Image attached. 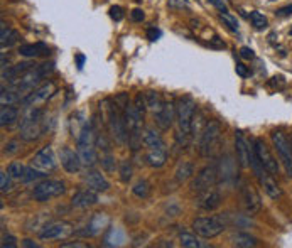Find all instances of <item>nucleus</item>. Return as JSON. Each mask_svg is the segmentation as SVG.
<instances>
[{"mask_svg":"<svg viewBox=\"0 0 292 248\" xmlns=\"http://www.w3.org/2000/svg\"><path fill=\"white\" fill-rule=\"evenodd\" d=\"M22 245H24V246H29V248H32V246H34V248H37V246H39L37 243H34L32 240H24V241H22Z\"/></svg>","mask_w":292,"mask_h":248,"instance_id":"49","label":"nucleus"},{"mask_svg":"<svg viewBox=\"0 0 292 248\" xmlns=\"http://www.w3.org/2000/svg\"><path fill=\"white\" fill-rule=\"evenodd\" d=\"M16 120H17V110L11 105L2 106V110H0V125L2 127L11 125Z\"/></svg>","mask_w":292,"mask_h":248,"instance_id":"29","label":"nucleus"},{"mask_svg":"<svg viewBox=\"0 0 292 248\" xmlns=\"http://www.w3.org/2000/svg\"><path fill=\"white\" fill-rule=\"evenodd\" d=\"M7 172L11 174L12 179H22L24 172H26V167H24L21 162H11L7 167Z\"/></svg>","mask_w":292,"mask_h":248,"instance_id":"34","label":"nucleus"},{"mask_svg":"<svg viewBox=\"0 0 292 248\" xmlns=\"http://www.w3.org/2000/svg\"><path fill=\"white\" fill-rule=\"evenodd\" d=\"M102 166H103V169L108 171V172L115 171V160H113V157H110V155L103 157V159H102Z\"/></svg>","mask_w":292,"mask_h":248,"instance_id":"40","label":"nucleus"},{"mask_svg":"<svg viewBox=\"0 0 292 248\" xmlns=\"http://www.w3.org/2000/svg\"><path fill=\"white\" fill-rule=\"evenodd\" d=\"M61 246H63V248H87L88 245H87V243H79V241H74V243H63Z\"/></svg>","mask_w":292,"mask_h":248,"instance_id":"48","label":"nucleus"},{"mask_svg":"<svg viewBox=\"0 0 292 248\" xmlns=\"http://www.w3.org/2000/svg\"><path fill=\"white\" fill-rule=\"evenodd\" d=\"M257 179L260 181L262 187H264V191L267 192V196L272 197V199H277V197L282 196V191H280V186L277 184L275 181V176H272L269 171H264L262 174L257 177Z\"/></svg>","mask_w":292,"mask_h":248,"instance_id":"19","label":"nucleus"},{"mask_svg":"<svg viewBox=\"0 0 292 248\" xmlns=\"http://www.w3.org/2000/svg\"><path fill=\"white\" fill-rule=\"evenodd\" d=\"M228 226V215H215V216H204L196 218L193 221V230L196 235L203 238H215L220 233H223Z\"/></svg>","mask_w":292,"mask_h":248,"instance_id":"2","label":"nucleus"},{"mask_svg":"<svg viewBox=\"0 0 292 248\" xmlns=\"http://www.w3.org/2000/svg\"><path fill=\"white\" fill-rule=\"evenodd\" d=\"M147 37L150 40H157L160 37V30L159 29H155V27H149L147 29Z\"/></svg>","mask_w":292,"mask_h":248,"instance_id":"44","label":"nucleus"},{"mask_svg":"<svg viewBox=\"0 0 292 248\" xmlns=\"http://www.w3.org/2000/svg\"><path fill=\"white\" fill-rule=\"evenodd\" d=\"M135 2H142V0H135Z\"/></svg>","mask_w":292,"mask_h":248,"instance_id":"52","label":"nucleus"},{"mask_svg":"<svg viewBox=\"0 0 292 248\" xmlns=\"http://www.w3.org/2000/svg\"><path fill=\"white\" fill-rule=\"evenodd\" d=\"M16 145H17L16 142H11V144H9V147H11V149H6V152H9V154H11V152H16V150H17Z\"/></svg>","mask_w":292,"mask_h":248,"instance_id":"51","label":"nucleus"},{"mask_svg":"<svg viewBox=\"0 0 292 248\" xmlns=\"http://www.w3.org/2000/svg\"><path fill=\"white\" fill-rule=\"evenodd\" d=\"M110 17H112L115 22H120V20L123 19V9L120 7V5H113V7H110Z\"/></svg>","mask_w":292,"mask_h":248,"instance_id":"39","label":"nucleus"},{"mask_svg":"<svg viewBox=\"0 0 292 248\" xmlns=\"http://www.w3.org/2000/svg\"><path fill=\"white\" fill-rule=\"evenodd\" d=\"M231 241H233L235 246H240V248H250V246L259 245V240H257L255 236H252L250 233H235Z\"/></svg>","mask_w":292,"mask_h":248,"instance_id":"26","label":"nucleus"},{"mask_svg":"<svg viewBox=\"0 0 292 248\" xmlns=\"http://www.w3.org/2000/svg\"><path fill=\"white\" fill-rule=\"evenodd\" d=\"M196 113V101L191 96H183L176 101V120L179 125V134L188 137L193 130V120Z\"/></svg>","mask_w":292,"mask_h":248,"instance_id":"3","label":"nucleus"},{"mask_svg":"<svg viewBox=\"0 0 292 248\" xmlns=\"http://www.w3.org/2000/svg\"><path fill=\"white\" fill-rule=\"evenodd\" d=\"M120 179L123 182H129L132 179V164H130L129 160L120 162Z\"/></svg>","mask_w":292,"mask_h":248,"instance_id":"37","label":"nucleus"},{"mask_svg":"<svg viewBox=\"0 0 292 248\" xmlns=\"http://www.w3.org/2000/svg\"><path fill=\"white\" fill-rule=\"evenodd\" d=\"M53 91H54V85L53 83H46V85L39 86V88L34 90L32 93H27V96H24L22 105L34 106V105L41 103V101H46L49 96L53 95Z\"/></svg>","mask_w":292,"mask_h":248,"instance_id":"18","label":"nucleus"},{"mask_svg":"<svg viewBox=\"0 0 292 248\" xmlns=\"http://www.w3.org/2000/svg\"><path fill=\"white\" fill-rule=\"evenodd\" d=\"M196 204H198L201 210H206V211H213L216 208H220V204H221L220 191L215 189V186H213V187H210V189L199 192L198 199H196Z\"/></svg>","mask_w":292,"mask_h":248,"instance_id":"13","label":"nucleus"},{"mask_svg":"<svg viewBox=\"0 0 292 248\" xmlns=\"http://www.w3.org/2000/svg\"><path fill=\"white\" fill-rule=\"evenodd\" d=\"M76 147L79 159L87 167L97 164V150H95V132L92 123H83L81 130L76 135Z\"/></svg>","mask_w":292,"mask_h":248,"instance_id":"1","label":"nucleus"},{"mask_svg":"<svg viewBox=\"0 0 292 248\" xmlns=\"http://www.w3.org/2000/svg\"><path fill=\"white\" fill-rule=\"evenodd\" d=\"M48 174L41 169H37V167H26V172H24L22 176V182H32V181H37V179H43V177H46Z\"/></svg>","mask_w":292,"mask_h":248,"instance_id":"31","label":"nucleus"},{"mask_svg":"<svg viewBox=\"0 0 292 248\" xmlns=\"http://www.w3.org/2000/svg\"><path fill=\"white\" fill-rule=\"evenodd\" d=\"M241 201H243L246 213H250V215H255V213L260 211V206H262L260 197L248 182H243V184H241Z\"/></svg>","mask_w":292,"mask_h":248,"instance_id":"12","label":"nucleus"},{"mask_svg":"<svg viewBox=\"0 0 292 248\" xmlns=\"http://www.w3.org/2000/svg\"><path fill=\"white\" fill-rule=\"evenodd\" d=\"M275 14L279 15V17H285V15H290V14H292V4H290V5H287V7L279 9Z\"/></svg>","mask_w":292,"mask_h":248,"instance_id":"47","label":"nucleus"},{"mask_svg":"<svg viewBox=\"0 0 292 248\" xmlns=\"http://www.w3.org/2000/svg\"><path fill=\"white\" fill-rule=\"evenodd\" d=\"M19 54L24 56V58H39V56L49 54V48H48V44H44V43L22 44L21 48H19Z\"/></svg>","mask_w":292,"mask_h":248,"instance_id":"22","label":"nucleus"},{"mask_svg":"<svg viewBox=\"0 0 292 248\" xmlns=\"http://www.w3.org/2000/svg\"><path fill=\"white\" fill-rule=\"evenodd\" d=\"M83 181L87 182V186L90 189H93L97 192H105V191H108V187H110V182L105 179L102 172H98V171H88L87 174H85Z\"/></svg>","mask_w":292,"mask_h":248,"instance_id":"20","label":"nucleus"},{"mask_svg":"<svg viewBox=\"0 0 292 248\" xmlns=\"http://www.w3.org/2000/svg\"><path fill=\"white\" fill-rule=\"evenodd\" d=\"M208 2L211 5H215V7L220 10V12H228V9H226V5H225L223 0H208Z\"/></svg>","mask_w":292,"mask_h":248,"instance_id":"45","label":"nucleus"},{"mask_svg":"<svg viewBox=\"0 0 292 248\" xmlns=\"http://www.w3.org/2000/svg\"><path fill=\"white\" fill-rule=\"evenodd\" d=\"M11 179H12V177H11L9 172H6V171L0 172V191L9 192L12 189V181Z\"/></svg>","mask_w":292,"mask_h":248,"instance_id":"38","label":"nucleus"},{"mask_svg":"<svg viewBox=\"0 0 292 248\" xmlns=\"http://www.w3.org/2000/svg\"><path fill=\"white\" fill-rule=\"evenodd\" d=\"M76 63H78V68H81V66L85 64V56H83V54H78V56H76Z\"/></svg>","mask_w":292,"mask_h":248,"instance_id":"50","label":"nucleus"},{"mask_svg":"<svg viewBox=\"0 0 292 248\" xmlns=\"http://www.w3.org/2000/svg\"><path fill=\"white\" fill-rule=\"evenodd\" d=\"M59 159H61V166L66 169L69 174H76L81 169V159H79L78 152L71 150L69 147H63L61 154H59Z\"/></svg>","mask_w":292,"mask_h":248,"instance_id":"15","label":"nucleus"},{"mask_svg":"<svg viewBox=\"0 0 292 248\" xmlns=\"http://www.w3.org/2000/svg\"><path fill=\"white\" fill-rule=\"evenodd\" d=\"M107 116H108V127L113 139L117 140V144L123 145L129 139V134H127V125H125V118H123V111L120 110L118 101L110 103Z\"/></svg>","mask_w":292,"mask_h":248,"instance_id":"5","label":"nucleus"},{"mask_svg":"<svg viewBox=\"0 0 292 248\" xmlns=\"http://www.w3.org/2000/svg\"><path fill=\"white\" fill-rule=\"evenodd\" d=\"M66 191V186H64L63 181H56V179H46L34 187L32 191V197L39 202H44L51 197H56L59 194Z\"/></svg>","mask_w":292,"mask_h":248,"instance_id":"7","label":"nucleus"},{"mask_svg":"<svg viewBox=\"0 0 292 248\" xmlns=\"http://www.w3.org/2000/svg\"><path fill=\"white\" fill-rule=\"evenodd\" d=\"M130 15H132V20H135V22H142L144 17H145L144 12H142V9H134Z\"/></svg>","mask_w":292,"mask_h":248,"instance_id":"43","label":"nucleus"},{"mask_svg":"<svg viewBox=\"0 0 292 248\" xmlns=\"http://www.w3.org/2000/svg\"><path fill=\"white\" fill-rule=\"evenodd\" d=\"M235 71H236V74L241 76V78H246V76H250V71L246 69V66H245V64H241V63H236Z\"/></svg>","mask_w":292,"mask_h":248,"instance_id":"42","label":"nucleus"},{"mask_svg":"<svg viewBox=\"0 0 292 248\" xmlns=\"http://www.w3.org/2000/svg\"><path fill=\"white\" fill-rule=\"evenodd\" d=\"M71 233V226L64 221H54L49 223L43 228L41 238L43 240H58V238H64Z\"/></svg>","mask_w":292,"mask_h":248,"instance_id":"14","label":"nucleus"},{"mask_svg":"<svg viewBox=\"0 0 292 248\" xmlns=\"http://www.w3.org/2000/svg\"><path fill=\"white\" fill-rule=\"evenodd\" d=\"M216 181H218V169H216V164H208L196 174L193 184H191V189L199 194V192L213 187L216 184Z\"/></svg>","mask_w":292,"mask_h":248,"instance_id":"9","label":"nucleus"},{"mask_svg":"<svg viewBox=\"0 0 292 248\" xmlns=\"http://www.w3.org/2000/svg\"><path fill=\"white\" fill-rule=\"evenodd\" d=\"M221 20L225 22V25L228 27L230 30H233V32H238V20H236L233 15L228 14V12H221L220 14Z\"/></svg>","mask_w":292,"mask_h":248,"instance_id":"36","label":"nucleus"},{"mask_svg":"<svg viewBox=\"0 0 292 248\" xmlns=\"http://www.w3.org/2000/svg\"><path fill=\"white\" fill-rule=\"evenodd\" d=\"M21 100V93L17 90H2V95H0V101H2V106L12 105L16 101Z\"/></svg>","mask_w":292,"mask_h":248,"instance_id":"32","label":"nucleus"},{"mask_svg":"<svg viewBox=\"0 0 292 248\" xmlns=\"http://www.w3.org/2000/svg\"><path fill=\"white\" fill-rule=\"evenodd\" d=\"M235 152H236V160H238V166L240 167H248L250 166V157H248V152H250V144L245 140L243 134L240 130L235 132Z\"/></svg>","mask_w":292,"mask_h":248,"instance_id":"16","label":"nucleus"},{"mask_svg":"<svg viewBox=\"0 0 292 248\" xmlns=\"http://www.w3.org/2000/svg\"><path fill=\"white\" fill-rule=\"evenodd\" d=\"M193 171H194V167L193 164H191L189 160H181L178 167H176V179H178L179 182H184V181H188L191 176H193Z\"/></svg>","mask_w":292,"mask_h":248,"instance_id":"27","label":"nucleus"},{"mask_svg":"<svg viewBox=\"0 0 292 248\" xmlns=\"http://www.w3.org/2000/svg\"><path fill=\"white\" fill-rule=\"evenodd\" d=\"M154 116H155V121H157V125L160 127V129L169 130L176 120V105L171 103V101H164L162 108H160Z\"/></svg>","mask_w":292,"mask_h":248,"instance_id":"17","label":"nucleus"},{"mask_svg":"<svg viewBox=\"0 0 292 248\" xmlns=\"http://www.w3.org/2000/svg\"><path fill=\"white\" fill-rule=\"evenodd\" d=\"M145 101H147V108L152 111L154 115L157 113L164 105V101L157 91H147V93H145Z\"/></svg>","mask_w":292,"mask_h":248,"instance_id":"28","label":"nucleus"},{"mask_svg":"<svg viewBox=\"0 0 292 248\" xmlns=\"http://www.w3.org/2000/svg\"><path fill=\"white\" fill-rule=\"evenodd\" d=\"M97 202H98V196H97V191L93 189L79 191L71 197V204L74 208H88V206L97 204Z\"/></svg>","mask_w":292,"mask_h":248,"instance_id":"21","label":"nucleus"},{"mask_svg":"<svg viewBox=\"0 0 292 248\" xmlns=\"http://www.w3.org/2000/svg\"><path fill=\"white\" fill-rule=\"evenodd\" d=\"M272 144H274V149L280 157L287 176L292 177V142L282 132H274L272 134Z\"/></svg>","mask_w":292,"mask_h":248,"instance_id":"6","label":"nucleus"},{"mask_svg":"<svg viewBox=\"0 0 292 248\" xmlns=\"http://www.w3.org/2000/svg\"><path fill=\"white\" fill-rule=\"evenodd\" d=\"M220 137H221L220 121H216V120L208 121L206 127L203 129V132H201V135H199V142H198L199 154L203 157L213 155V152L216 150V147H218Z\"/></svg>","mask_w":292,"mask_h":248,"instance_id":"4","label":"nucleus"},{"mask_svg":"<svg viewBox=\"0 0 292 248\" xmlns=\"http://www.w3.org/2000/svg\"><path fill=\"white\" fill-rule=\"evenodd\" d=\"M142 140H144V145L147 147V149H165L162 137H160L159 132H155L152 129H147L144 132Z\"/></svg>","mask_w":292,"mask_h":248,"instance_id":"23","label":"nucleus"},{"mask_svg":"<svg viewBox=\"0 0 292 248\" xmlns=\"http://www.w3.org/2000/svg\"><path fill=\"white\" fill-rule=\"evenodd\" d=\"M17 240L14 238L12 235H7V236H4V240H2V248H16L17 246Z\"/></svg>","mask_w":292,"mask_h":248,"instance_id":"41","label":"nucleus"},{"mask_svg":"<svg viewBox=\"0 0 292 248\" xmlns=\"http://www.w3.org/2000/svg\"><path fill=\"white\" fill-rule=\"evenodd\" d=\"M290 35H292V29H290Z\"/></svg>","mask_w":292,"mask_h":248,"instance_id":"53","label":"nucleus"},{"mask_svg":"<svg viewBox=\"0 0 292 248\" xmlns=\"http://www.w3.org/2000/svg\"><path fill=\"white\" fill-rule=\"evenodd\" d=\"M145 159L150 167H162L168 159V154H165V149H147Z\"/></svg>","mask_w":292,"mask_h":248,"instance_id":"25","label":"nucleus"},{"mask_svg":"<svg viewBox=\"0 0 292 248\" xmlns=\"http://www.w3.org/2000/svg\"><path fill=\"white\" fill-rule=\"evenodd\" d=\"M132 191H134V194L135 196H139V197H147L149 196V192H150V186H149V182L147 181H139L137 184H135L132 187Z\"/></svg>","mask_w":292,"mask_h":248,"instance_id":"35","label":"nucleus"},{"mask_svg":"<svg viewBox=\"0 0 292 248\" xmlns=\"http://www.w3.org/2000/svg\"><path fill=\"white\" fill-rule=\"evenodd\" d=\"M32 166L37 167V169H41L44 172H49V171H54L58 166L56 162V157H54V152L51 147H44V149H41L37 152L36 155H34L32 159Z\"/></svg>","mask_w":292,"mask_h":248,"instance_id":"11","label":"nucleus"},{"mask_svg":"<svg viewBox=\"0 0 292 248\" xmlns=\"http://www.w3.org/2000/svg\"><path fill=\"white\" fill-rule=\"evenodd\" d=\"M17 39H19L17 30L7 27L6 22H2V27H0V46H2V49L11 48V46L17 43Z\"/></svg>","mask_w":292,"mask_h":248,"instance_id":"24","label":"nucleus"},{"mask_svg":"<svg viewBox=\"0 0 292 248\" xmlns=\"http://www.w3.org/2000/svg\"><path fill=\"white\" fill-rule=\"evenodd\" d=\"M250 20H252V24L255 25V29H259V30H264V29H267V25H269L265 15L260 14V12H257V10L250 12Z\"/></svg>","mask_w":292,"mask_h":248,"instance_id":"33","label":"nucleus"},{"mask_svg":"<svg viewBox=\"0 0 292 248\" xmlns=\"http://www.w3.org/2000/svg\"><path fill=\"white\" fill-rule=\"evenodd\" d=\"M179 241H181V246H184V248H201L203 246V243H201L193 233H188V231L179 233Z\"/></svg>","mask_w":292,"mask_h":248,"instance_id":"30","label":"nucleus"},{"mask_svg":"<svg viewBox=\"0 0 292 248\" xmlns=\"http://www.w3.org/2000/svg\"><path fill=\"white\" fill-rule=\"evenodd\" d=\"M41 120H43V111L34 108L22 118L21 123V135L24 140H34L41 135Z\"/></svg>","mask_w":292,"mask_h":248,"instance_id":"8","label":"nucleus"},{"mask_svg":"<svg viewBox=\"0 0 292 248\" xmlns=\"http://www.w3.org/2000/svg\"><path fill=\"white\" fill-rule=\"evenodd\" d=\"M254 149H255V152H257V155H259L262 166H264L272 176L279 174V164H277L275 157L272 155V152H270L269 147H267L265 142L262 140V139H255V140H254Z\"/></svg>","mask_w":292,"mask_h":248,"instance_id":"10","label":"nucleus"},{"mask_svg":"<svg viewBox=\"0 0 292 248\" xmlns=\"http://www.w3.org/2000/svg\"><path fill=\"white\" fill-rule=\"evenodd\" d=\"M240 56H241L243 59H254V58H255L254 51H252L250 48H241V49H240Z\"/></svg>","mask_w":292,"mask_h":248,"instance_id":"46","label":"nucleus"}]
</instances>
